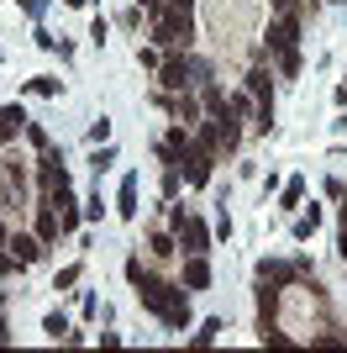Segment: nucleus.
I'll return each instance as SVG.
<instances>
[{
  "label": "nucleus",
  "instance_id": "obj_11",
  "mask_svg": "<svg viewBox=\"0 0 347 353\" xmlns=\"http://www.w3.org/2000/svg\"><path fill=\"white\" fill-rule=\"evenodd\" d=\"M200 105H205V117H211V121L231 117V105H227V90H221L216 79H211V74H205V79H200Z\"/></svg>",
  "mask_w": 347,
  "mask_h": 353
},
{
  "label": "nucleus",
  "instance_id": "obj_10",
  "mask_svg": "<svg viewBox=\"0 0 347 353\" xmlns=\"http://www.w3.org/2000/svg\"><path fill=\"white\" fill-rule=\"evenodd\" d=\"M179 285H185V290H211V264H205V253H189V259H185Z\"/></svg>",
  "mask_w": 347,
  "mask_h": 353
},
{
  "label": "nucleus",
  "instance_id": "obj_29",
  "mask_svg": "<svg viewBox=\"0 0 347 353\" xmlns=\"http://www.w3.org/2000/svg\"><path fill=\"white\" fill-rule=\"evenodd\" d=\"M27 90L32 95H58V79L53 74H37V79H27Z\"/></svg>",
  "mask_w": 347,
  "mask_h": 353
},
{
  "label": "nucleus",
  "instance_id": "obj_40",
  "mask_svg": "<svg viewBox=\"0 0 347 353\" xmlns=\"http://www.w3.org/2000/svg\"><path fill=\"white\" fill-rule=\"evenodd\" d=\"M337 101H342V105H347V79H342V85H337Z\"/></svg>",
  "mask_w": 347,
  "mask_h": 353
},
{
  "label": "nucleus",
  "instance_id": "obj_1",
  "mask_svg": "<svg viewBox=\"0 0 347 353\" xmlns=\"http://www.w3.org/2000/svg\"><path fill=\"white\" fill-rule=\"evenodd\" d=\"M132 290H137L143 311H153L169 332H189V290H185V285H174V280H163L158 269H147Z\"/></svg>",
  "mask_w": 347,
  "mask_h": 353
},
{
  "label": "nucleus",
  "instance_id": "obj_2",
  "mask_svg": "<svg viewBox=\"0 0 347 353\" xmlns=\"http://www.w3.org/2000/svg\"><path fill=\"white\" fill-rule=\"evenodd\" d=\"M300 16L305 11H274V16H269L263 48H253V63H269V59H279V53H289V48L300 43Z\"/></svg>",
  "mask_w": 347,
  "mask_h": 353
},
{
  "label": "nucleus",
  "instance_id": "obj_13",
  "mask_svg": "<svg viewBox=\"0 0 347 353\" xmlns=\"http://www.w3.org/2000/svg\"><path fill=\"white\" fill-rule=\"evenodd\" d=\"M32 232H37L48 248H53L58 237H63V221H58V211H53V206H37V216H32Z\"/></svg>",
  "mask_w": 347,
  "mask_h": 353
},
{
  "label": "nucleus",
  "instance_id": "obj_17",
  "mask_svg": "<svg viewBox=\"0 0 347 353\" xmlns=\"http://www.w3.org/2000/svg\"><path fill=\"white\" fill-rule=\"evenodd\" d=\"M316 227H321V206H311V211H300V216L289 221V237H295V243H305Z\"/></svg>",
  "mask_w": 347,
  "mask_h": 353
},
{
  "label": "nucleus",
  "instance_id": "obj_26",
  "mask_svg": "<svg viewBox=\"0 0 347 353\" xmlns=\"http://www.w3.org/2000/svg\"><path fill=\"white\" fill-rule=\"evenodd\" d=\"M137 63H143V69H163V48H158V43L137 48Z\"/></svg>",
  "mask_w": 347,
  "mask_h": 353
},
{
  "label": "nucleus",
  "instance_id": "obj_15",
  "mask_svg": "<svg viewBox=\"0 0 347 353\" xmlns=\"http://www.w3.org/2000/svg\"><path fill=\"white\" fill-rule=\"evenodd\" d=\"M16 132H27V111L21 105H0V143H16Z\"/></svg>",
  "mask_w": 347,
  "mask_h": 353
},
{
  "label": "nucleus",
  "instance_id": "obj_38",
  "mask_svg": "<svg viewBox=\"0 0 347 353\" xmlns=\"http://www.w3.org/2000/svg\"><path fill=\"white\" fill-rule=\"evenodd\" d=\"M6 237H11V221H6V211H0V243H6Z\"/></svg>",
  "mask_w": 347,
  "mask_h": 353
},
{
  "label": "nucleus",
  "instance_id": "obj_31",
  "mask_svg": "<svg viewBox=\"0 0 347 353\" xmlns=\"http://www.w3.org/2000/svg\"><path fill=\"white\" fill-rule=\"evenodd\" d=\"M105 137H111V121L95 117V121H90V143H105Z\"/></svg>",
  "mask_w": 347,
  "mask_h": 353
},
{
  "label": "nucleus",
  "instance_id": "obj_36",
  "mask_svg": "<svg viewBox=\"0 0 347 353\" xmlns=\"http://www.w3.org/2000/svg\"><path fill=\"white\" fill-rule=\"evenodd\" d=\"M137 6H143V11H147V16H158V11H163V6H169V0H137Z\"/></svg>",
  "mask_w": 347,
  "mask_h": 353
},
{
  "label": "nucleus",
  "instance_id": "obj_37",
  "mask_svg": "<svg viewBox=\"0 0 347 353\" xmlns=\"http://www.w3.org/2000/svg\"><path fill=\"white\" fill-rule=\"evenodd\" d=\"M6 343H11V327H6V311H0V348H6Z\"/></svg>",
  "mask_w": 347,
  "mask_h": 353
},
{
  "label": "nucleus",
  "instance_id": "obj_3",
  "mask_svg": "<svg viewBox=\"0 0 347 353\" xmlns=\"http://www.w3.org/2000/svg\"><path fill=\"white\" fill-rule=\"evenodd\" d=\"M211 74V63L189 59V48H174L163 53V69H158V90H200V79Z\"/></svg>",
  "mask_w": 347,
  "mask_h": 353
},
{
  "label": "nucleus",
  "instance_id": "obj_30",
  "mask_svg": "<svg viewBox=\"0 0 347 353\" xmlns=\"http://www.w3.org/2000/svg\"><path fill=\"white\" fill-rule=\"evenodd\" d=\"M105 32H111V21H105V16H95V21H90V43L101 48V43H105Z\"/></svg>",
  "mask_w": 347,
  "mask_h": 353
},
{
  "label": "nucleus",
  "instance_id": "obj_20",
  "mask_svg": "<svg viewBox=\"0 0 347 353\" xmlns=\"http://www.w3.org/2000/svg\"><path fill=\"white\" fill-rule=\"evenodd\" d=\"M43 332L53 343H63V338H69V316H63V311H48V316H43Z\"/></svg>",
  "mask_w": 347,
  "mask_h": 353
},
{
  "label": "nucleus",
  "instance_id": "obj_4",
  "mask_svg": "<svg viewBox=\"0 0 347 353\" xmlns=\"http://www.w3.org/2000/svg\"><path fill=\"white\" fill-rule=\"evenodd\" d=\"M147 21H153V43H158L163 53L195 43V11H174V6H163V11L147 16Z\"/></svg>",
  "mask_w": 347,
  "mask_h": 353
},
{
  "label": "nucleus",
  "instance_id": "obj_27",
  "mask_svg": "<svg viewBox=\"0 0 347 353\" xmlns=\"http://www.w3.org/2000/svg\"><path fill=\"white\" fill-rule=\"evenodd\" d=\"M27 143L37 148V153H48V148H53V137H48V127H37V121H27Z\"/></svg>",
  "mask_w": 347,
  "mask_h": 353
},
{
  "label": "nucleus",
  "instance_id": "obj_22",
  "mask_svg": "<svg viewBox=\"0 0 347 353\" xmlns=\"http://www.w3.org/2000/svg\"><path fill=\"white\" fill-rule=\"evenodd\" d=\"M300 201H305V179H289L284 195H279V206H284V211H300Z\"/></svg>",
  "mask_w": 347,
  "mask_h": 353
},
{
  "label": "nucleus",
  "instance_id": "obj_5",
  "mask_svg": "<svg viewBox=\"0 0 347 353\" xmlns=\"http://www.w3.org/2000/svg\"><path fill=\"white\" fill-rule=\"evenodd\" d=\"M258 280L263 285H279V290H295V285L316 280V274H311L305 259H263V264H258Z\"/></svg>",
  "mask_w": 347,
  "mask_h": 353
},
{
  "label": "nucleus",
  "instance_id": "obj_14",
  "mask_svg": "<svg viewBox=\"0 0 347 353\" xmlns=\"http://www.w3.org/2000/svg\"><path fill=\"white\" fill-rule=\"evenodd\" d=\"M116 216H121V221H137V174L121 179V190H116Z\"/></svg>",
  "mask_w": 347,
  "mask_h": 353
},
{
  "label": "nucleus",
  "instance_id": "obj_23",
  "mask_svg": "<svg viewBox=\"0 0 347 353\" xmlns=\"http://www.w3.org/2000/svg\"><path fill=\"white\" fill-rule=\"evenodd\" d=\"M111 163H116V148H111V143H95V153H90V169H95V174H105Z\"/></svg>",
  "mask_w": 347,
  "mask_h": 353
},
{
  "label": "nucleus",
  "instance_id": "obj_8",
  "mask_svg": "<svg viewBox=\"0 0 347 353\" xmlns=\"http://www.w3.org/2000/svg\"><path fill=\"white\" fill-rule=\"evenodd\" d=\"M174 232H179V248H185V253H211V237H216L200 216H185Z\"/></svg>",
  "mask_w": 347,
  "mask_h": 353
},
{
  "label": "nucleus",
  "instance_id": "obj_42",
  "mask_svg": "<svg viewBox=\"0 0 347 353\" xmlns=\"http://www.w3.org/2000/svg\"><path fill=\"white\" fill-rule=\"evenodd\" d=\"M337 6H347V0H337Z\"/></svg>",
  "mask_w": 347,
  "mask_h": 353
},
{
  "label": "nucleus",
  "instance_id": "obj_9",
  "mask_svg": "<svg viewBox=\"0 0 347 353\" xmlns=\"http://www.w3.org/2000/svg\"><path fill=\"white\" fill-rule=\"evenodd\" d=\"M6 248H11L16 259H21V264H37V259L48 253V243H43L37 232H21V227H11V237H6Z\"/></svg>",
  "mask_w": 347,
  "mask_h": 353
},
{
  "label": "nucleus",
  "instance_id": "obj_24",
  "mask_svg": "<svg viewBox=\"0 0 347 353\" xmlns=\"http://www.w3.org/2000/svg\"><path fill=\"white\" fill-rule=\"evenodd\" d=\"M79 280H85V269H79V264H63V269H58V280H53V290H74Z\"/></svg>",
  "mask_w": 347,
  "mask_h": 353
},
{
  "label": "nucleus",
  "instance_id": "obj_41",
  "mask_svg": "<svg viewBox=\"0 0 347 353\" xmlns=\"http://www.w3.org/2000/svg\"><path fill=\"white\" fill-rule=\"evenodd\" d=\"M63 6H90V0H63Z\"/></svg>",
  "mask_w": 347,
  "mask_h": 353
},
{
  "label": "nucleus",
  "instance_id": "obj_21",
  "mask_svg": "<svg viewBox=\"0 0 347 353\" xmlns=\"http://www.w3.org/2000/svg\"><path fill=\"white\" fill-rule=\"evenodd\" d=\"M216 338H221V316H205V322H200V332H195L189 343H195V348H211Z\"/></svg>",
  "mask_w": 347,
  "mask_h": 353
},
{
  "label": "nucleus",
  "instance_id": "obj_34",
  "mask_svg": "<svg viewBox=\"0 0 347 353\" xmlns=\"http://www.w3.org/2000/svg\"><path fill=\"white\" fill-rule=\"evenodd\" d=\"M32 37H37V48H48V53H53V48H58V37H53V32H48V27H37V32H32Z\"/></svg>",
  "mask_w": 347,
  "mask_h": 353
},
{
  "label": "nucleus",
  "instance_id": "obj_32",
  "mask_svg": "<svg viewBox=\"0 0 347 353\" xmlns=\"http://www.w3.org/2000/svg\"><path fill=\"white\" fill-rule=\"evenodd\" d=\"M143 274H147V264H143V253H132V259H127V280L137 285V280H143Z\"/></svg>",
  "mask_w": 347,
  "mask_h": 353
},
{
  "label": "nucleus",
  "instance_id": "obj_7",
  "mask_svg": "<svg viewBox=\"0 0 347 353\" xmlns=\"http://www.w3.org/2000/svg\"><path fill=\"white\" fill-rule=\"evenodd\" d=\"M179 232H174V227H153V232H147V259H153V264H174V259H179Z\"/></svg>",
  "mask_w": 347,
  "mask_h": 353
},
{
  "label": "nucleus",
  "instance_id": "obj_33",
  "mask_svg": "<svg viewBox=\"0 0 347 353\" xmlns=\"http://www.w3.org/2000/svg\"><path fill=\"white\" fill-rule=\"evenodd\" d=\"M85 216H90V221H101V216H105V201H101V190H95V195L85 201Z\"/></svg>",
  "mask_w": 347,
  "mask_h": 353
},
{
  "label": "nucleus",
  "instance_id": "obj_19",
  "mask_svg": "<svg viewBox=\"0 0 347 353\" xmlns=\"http://www.w3.org/2000/svg\"><path fill=\"white\" fill-rule=\"evenodd\" d=\"M253 132H258V137L274 132V101H258V111H253Z\"/></svg>",
  "mask_w": 347,
  "mask_h": 353
},
{
  "label": "nucleus",
  "instance_id": "obj_6",
  "mask_svg": "<svg viewBox=\"0 0 347 353\" xmlns=\"http://www.w3.org/2000/svg\"><path fill=\"white\" fill-rule=\"evenodd\" d=\"M211 153H200V148H189V153H179V174H185V185L189 190H205L211 185Z\"/></svg>",
  "mask_w": 347,
  "mask_h": 353
},
{
  "label": "nucleus",
  "instance_id": "obj_16",
  "mask_svg": "<svg viewBox=\"0 0 347 353\" xmlns=\"http://www.w3.org/2000/svg\"><path fill=\"white\" fill-rule=\"evenodd\" d=\"M195 148L211 153V159L221 153V127H216V121H195Z\"/></svg>",
  "mask_w": 347,
  "mask_h": 353
},
{
  "label": "nucleus",
  "instance_id": "obj_39",
  "mask_svg": "<svg viewBox=\"0 0 347 353\" xmlns=\"http://www.w3.org/2000/svg\"><path fill=\"white\" fill-rule=\"evenodd\" d=\"M174 11H195V0H169Z\"/></svg>",
  "mask_w": 347,
  "mask_h": 353
},
{
  "label": "nucleus",
  "instance_id": "obj_12",
  "mask_svg": "<svg viewBox=\"0 0 347 353\" xmlns=\"http://www.w3.org/2000/svg\"><path fill=\"white\" fill-rule=\"evenodd\" d=\"M242 90L253 101H274V74H269V63H253V69L242 74Z\"/></svg>",
  "mask_w": 347,
  "mask_h": 353
},
{
  "label": "nucleus",
  "instance_id": "obj_28",
  "mask_svg": "<svg viewBox=\"0 0 347 353\" xmlns=\"http://www.w3.org/2000/svg\"><path fill=\"white\" fill-rule=\"evenodd\" d=\"M279 74H284V79H295V74H300V48L279 53Z\"/></svg>",
  "mask_w": 347,
  "mask_h": 353
},
{
  "label": "nucleus",
  "instance_id": "obj_18",
  "mask_svg": "<svg viewBox=\"0 0 347 353\" xmlns=\"http://www.w3.org/2000/svg\"><path fill=\"white\" fill-rule=\"evenodd\" d=\"M227 105H231V117H237V121H242V117H253V111H258V101H253L247 90H231V95H227Z\"/></svg>",
  "mask_w": 347,
  "mask_h": 353
},
{
  "label": "nucleus",
  "instance_id": "obj_25",
  "mask_svg": "<svg viewBox=\"0 0 347 353\" xmlns=\"http://www.w3.org/2000/svg\"><path fill=\"white\" fill-rule=\"evenodd\" d=\"M21 269H27V264H21V259H16L6 243H0V280H11V274H21Z\"/></svg>",
  "mask_w": 347,
  "mask_h": 353
},
{
  "label": "nucleus",
  "instance_id": "obj_35",
  "mask_svg": "<svg viewBox=\"0 0 347 353\" xmlns=\"http://www.w3.org/2000/svg\"><path fill=\"white\" fill-rule=\"evenodd\" d=\"M274 11H305V0H269Z\"/></svg>",
  "mask_w": 347,
  "mask_h": 353
}]
</instances>
